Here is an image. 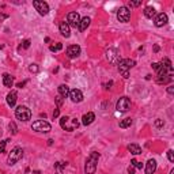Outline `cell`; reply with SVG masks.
Masks as SVG:
<instances>
[{"label": "cell", "instance_id": "26", "mask_svg": "<svg viewBox=\"0 0 174 174\" xmlns=\"http://www.w3.org/2000/svg\"><path fill=\"white\" fill-rule=\"evenodd\" d=\"M131 166H133L135 169H142V167H143L142 162H139V161H136V159H132V161H131Z\"/></svg>", "mask_w": 174, "mask_h": 174}, {"label": "cell", "instance_id": "2", "mask_svg": "<svg viewBox=\"0 0 174 174\" xmlns=\"http://www.w3.org/2000/svg\"><path fill=\"white\" fill-rule=\"evenodd\" d=\"M135 65V60H131V59H124L118 63V71L123 75V78L128 79L129 78V69Z\"/></svg>", "mask_w": 174, "mask_h": 174}, {"label": "cell", "instance_id": "24", "mask_svg": "<svg viewBox=\"0 0 174 174\" xmlns=\"http://www.w3.org/2000/svg\"><path fill=\"white\" fill-rule=\"evenodd\" d=\"M132 125V118H124L123 121H120V128H128Z\"/></svg>", "mask_w": 174, "mask_h": 174}, {"label": "cell", "instance_id": "8", "mask_svg": "<svg viewBox=\"0 0 174 174\" xmlns=\"http://www.w3.org/2000/svg\"><path fill=\"white\" fill-rule=\"evenodd\" d=\"M79 23H80V16L78 12L75 11H72V12H68V15H67V25L69 26V27H79Z\"/></svg>", "mask_w": 174, "mask_h": 174}, {"label": "cell", "instance_id": "5", "mask_svg": "<svg viewBox=\"0 0 174 174\" xmlns=\"http://www.w3.org/2000/svg\"><path fill=\"white\" fill-rule=\"evenodd\" d=\"M15 116H16V118L21 120V121H29L31 118V112L27 106L21 105V106H18V108L15 109Z\"/></svg>", "mask_w": 174, "mask_h": 174}, {"label": "cell", "instance_id": "47", "mask_svg": "<svg viewBox=\"0 0 174 174\" xmlns=\"http://www.w3.org/2000/svg\"><path fill=\"white\" fill-rule=\"evenodd\" d=\"M1 48H3V45H0V49H1Z\"/></svg>", "mask_w": 174, "mask_h": 174}, {"label": "cell", "instance_id": "3", "mask_svg": "<svg viewBox=\"0 0 174 174\" xmlns=\"http://www.w3.org/2000/svg\"><path fill=\"white\" fill-rule=\"evenodd\" d=\"M22 156H23V150L21 147H14V148L11 150V152L8 154V158H7V163L12 166V165H15L18 161H21Z\"/></svg>", "mask_w": 174, "mask_h": 174}, {"label": "cell", "instance_id": "23", "mask_svg": "<svg viewBox=\"0 0 174 174\" xmlns=\"http://www.w3.org/2000/svg\"><path fill=\"white\" fill-rule=\"evenodd\" d=\"M59 94H60L63 98H65L67 95L69 94V87L67 86V84H60V86H59Z\"/></svg>", "mask_w": 174, "mask_h": 174}, {"label": "cell", "instance_id": "1", "mask_svg": "<svg viewBox=\"0 0 174 174\" xmlns=\"http://www.w3.org/2000/svg\"><path fill=\"white\" fill-rule=\"evenodd\" d=\"M99 159V154L98 152H91L90 156L87 158L86 165H84V173L86 174H94L97 170V163Z\"/></svg>", "mask_w": 174, "mask_h": 174}, {"label": "cell", "instance_id": "44", "mask_svg": "<svg viewBox=\"0 0 174 174\" xmlns=\"http://www.w3.org/2000/svg\"><path fill=\"white\" fill-rule=\"evenodd\" d=\"M52 143H53V140H52V139H49V140H48V144H49V146H52Z\"/></svg>", "mask_w": 174, "mask_h": 174}, {"label": "cell", "instance_id": "38", "mask_svg": "<svg viewBox=\"0 0 174 174\" xmlns=\"http://www.w3.org/2000/svg\"><path fill=\"white\" fill-rule=\"evenodd\" d=\"M167 92H169V94H174V86L167 87Z\"/></svg>", "mask_w": 174, "mask_h": 174}, {"label": "cell", "instance_id": "16", "mask_svg": "<svg viewBox=\"0 0 174 174\" xmlns=\"http://www.w3.org/2000/svg\"><path fill=\"white\" fill-rule=\"evenodd\" d=\"M59 29H60V33H61V36H63V37L68 38V37L71 36V31H69V26L67 25V22H61V23H60V26H59Z\"/></svg>", "mask_w": 174, "mask_h": 174}, {"label": "cell", "instance_id": "42", "mask_svg": "<svg viewBox=\"0 0 174 174\" xmlns=\"http://www.w3.org/2000/svg\"><path fill=\"white\" fill-rule=\"evenodd\" d=\"M112 84H113V82H109L108 84H106V88H110V86H112Z\"/></svg>", "mask_w": 174, "mask_h": 174}, {"label": "cell", "instance_id": "7", "mask_svg": "<svg viewBox=\"0 0 174 174\" xmlns=\"http://www.w3.org/2000/svg\"><path fill=\"white\" fill-rule=\"evenodd\" d=\"M106 59H108L112 64H116V65H118V63L121 61L120 52H118L116 48H110V49L106 52Z\"/></svg>", "mask_w": 174, "mask_h": 174}, {"label": "cell", "instance_id": "6", "mask_svg": "<svg viewBox=\"0 0 174 174\" xmlns=\"http://www.w3.org/2000/svg\"><path fill=\"white\" fill-rule=\"evenodd\" d=\"M33 7L36 8V11H38L40 15H48V12H49V5L44 0H34Z\"/></svg>", "mask_w": 174, "mask_h": 174}, {"label": "cell", "instance_id": "32", "mask_svg": "<svg viewBox=\"0 0 174 174\" xmlns=\"http://www.w3.org/2000/svg\"><path fill=\"white\" fill-rule=\"evenodd\" d=\"M67 166V162H57L56 165H55V167H56L57 170H61L63 167H65Z\"/></svg>", "mask_w": 174, "mask_h": 174}, {"label": "cell", "instance_id": "20", "mask_svg": "<svg viewBox=\"0 0 174 174\" xmlns=\"http://www.w3.org/2000/svg\"><path fill=\"white\" fill-rule=\"evenodd\" d=\"M3 84H4L5 87H12L14 79H12V76H11L10 74H4V75H3Z\"/></svg>", "mask_w": 174, "mask_h": 174}, {"label": "cell", "instance_id": "15", "mask_svg": "<svg viewBox=\"0 0 174 174\" xmlns=\"http://www.w3.org/2000/svg\"><path fill=\"white\" fill-rule=\"evenodd\" d=\"M16 99H18V94H16V91L8 92V95H7V103H8V106H11V108L15 106Z\"/></svg>", "mask_w": 174, "mask_h": 174}, {"label": "cell", "instance_id": "18", "mask_svg": "<svg viewBox=\"0 0 174 174\" xmlns=\"http://www.w3.org/2000/svg\"><path fill=\"white\" fill-rule=\"evenodd\" d=\"M144 15H146V18H148V19H152V18H155V16H156V11H155V8H154V7H151V5H147V7L144 8Z\"/></svg>", "mask_w": 174, "mask_h": 174}, {"label": "cell", "instance_id": "27", "mask_svg": "<svg viewBox=\"0 0 174 174\" xmlns=\"http://www.w3.org/2000/svg\"><path fill=\"white\" fill-rule=\"evenodd\" d=\"M8 128H10V132L12 133V135H16V133H18V128H16V124L15 123H10Z\"/></svg>", "mask_w": 174, "mask_h": 174}, {"label": "cell", "instance_id": "36", "mask_svg": "<svg viewBox=\"0 0 174 174\" xmlns=\"http://www.w3.org/2000/svg\"><path fill=\"white\" fill-rule=\"evenodd\" d=\"M59 114H60V109H55V112H53V118L59 117Z\"/></svg>", "mask_w": 174, "mask_h": 174}, {"label": "cell", "instance_id": "34", "mask_svg": "<svg viewBox=\"0 0 174 174\" xmlns=\"http://www.w3.org/2000/svg\"><path fill=\"white\" fill-rule=\"evenodd\" d=\"M163 125H165V121H163V120H161V118H158V120L155 121V127H158V128L163 127Z\"/></svg>", "mask_w": 174, "mask_h": 174}, {"label": "cell", "instance_id": "17", "mask_svg": "<svg viewBox=\"0 0 174 174\" xmlns=\"http://www.w3.org/2000/svg\"><path fill=\"white\" fill-rule=\"evenodd\" d=\"M95 120V114L94 113H86L84 116L82 117V124L83 125H90V124H92V121Z\"/></svg>", "mask_w": 174, "mask_h": 174}, {"label": "cell", "instance_id": "14", "mask_svg": "<svg viewBox=\"0 0 174 174\" xmlns=\"http://www.w3.org/2000/svg\"><path fill=\"white\" fill-rule=\"evenodd\" d=\"M156 170V161L155 159H148L146 163V174H154Z\"/></svg>", "mask_w": 174, "mask_h": 174}, {"label": "cell", "instance_id": "29", "mask_svg": "<svg viewBox=\"0 0 174 174\" xmlns=\"http://www.w3.org/2000/svg\"><path fill=\"white\" fill-rule=\"evenodd\" d=\"M10 140L7 139V140H3L1 143H0V154H4L5 152V146H7V143H8Z\"/></svg>", "mask_w": 174, "mask_h": 174}, {"label": "cell", "instance_id": "22", "mask_svg": "<svg viewBox=\"0 0 174 174\" xmlns=\"http://www.w3.org/2000/svg\"><path fill=\"white\" fill-rule=\"evenodd\" d=\"M128 151L131 154H133V155H140V154H142V148L139 147L138 144H129Z\"/></svg>", "mask_w": 174, "mask_h": 174}, {"label": "cell", "instance_id": "46", "mask_svg": "<svg viewBox=\"0 0 174 174\" xmlns=\"http://www.w3.org/2000/svg\"><path fill=\"white\" fill-rule=\"evenodd\" d=\"M170 174H174V170H171V171H170Z\"/></svg>", "mask_w": 174, "mask_h": 174}, {"label": "cell", "instance_id": "13", "mask_svg": "<svg viewBox=\"0 0 174 174\" xmlns=\"http://www.w3.org/2000/svg\"><path fill=\"white\" fill-rule=\"evenodd\" d=\"M167 21H169V18H167V15L165 14V12H161V14H158V15L155 16V26L156 27H162V26H165L166 23H167Z\"/></svg>", "mask_w": 174, "mask_h": 174}, {"label": "cell", "instance_id": "4", "mask_svg": "<svg viewBox=\"0 0 174 174\" xmlns=\"http://www.w3.org/2000/svg\"><path fill=\"white\" fill-rule=\"evenodd\" d=\"M31 129H33V131H36V132L48 133L52 129V127H51V124L48 123V121H45V120H37V121L33 123Z\"/></svg>", "mask_w": 174, "mask_h": 174}, {"label": "cell", "instance_id": "28", "mask_svg": "<svg viewBox=\"0 0 174 174\" xmlns=\"http://www.w3.org/2000/svg\"><path fill=\"white\" fill-rule=\"evenodd\" d=\"M49 49H51L52 52H57V51H61V49H63V44H60V42H59V44H56V45H52L51 48H49Z\"/></svg>", "mask_w": 174, "mask_h": 174}, {"label": "cell", "instance_id": "9", "mask_svg": "<svg viewBox=\"0 0 174 174\" xmlns=\"http://www.w3.org/2000/svg\"><path fill=\"white\" fill-rule=\"evenodd\" d=\"M116 109L118 112H128L131 109V99L128 97H123L117 101V105H116Z\"/></svg>", "mask_w": 174, "mask_h": 174}, {"label": "cell", "instance_id": "11", "mask_svg": "<svg viewBox=\"0 0 174 174\" xmlns=\"http://www.w3.org/2000/svg\"><path fill=\"white\" fill-rule=\"evenodd\" d=\"M69 98H71L72 102L75 103H79L83 101V92L80 90H78V88H74V90H69Z\"/></svg>", "mask_w": 174, "mask_h": 174}, {"label": "cell", "instance_id": "10", "mask_svg": "<svg viewBox=\"0 0 174 174\" xmlns=\"http://www.w3.org/2000/svg\"><path fill=\"white\" fill-rule=\"evenodd\" d=\"M117 19L120 22H123V23H125V22H128L131 19V11L128 10V7H120L118 8Z\"/></svg>", "mask_w": 174, "mask_h": 174}, {"label": "cell", "instance_id": "33", "mask_svg": "<svg viewBox=\"0 0 174 174\" xmlns=\"http://www.w3.org/2000/svg\"><path fill=\"white\" fill-rule=\"evenodd\" d=\"M167 158H169L170 162H174V151L173 150H169V151H167Z\"/></svg>", "mask_w": 174, "mask_h": 174}, {"label": "cell", "instance_id": "40", "mask_svg": "<svg viewBox=\"0 0 174 174\" xmlns=\"http://www.w3.org/2000/svg\"><path fill=\"white\" fill-rule=\"evenodd\" d=\"M152 68L155 69V71H156V69L159 68V63H154V64H152Z\"/></svg>", "mask_w": 174, "mask_h": 174}, {"label": "cell", "instance_id": "31", "mask_svg": "<svg viewBox=\"0 0 174 174\" xmlns=\"http://www.w3.org/2000/svg\"><path fill=\"white\" fill-rule=\"evenodd\" d=\"M29 71L33 72V74H37V72L40 71V68H38V65H37V64H31V65L29 67Z\"/></svg>", "mask_w": 174, "mask_h": 174}, {"label": "cell", "instance_id": "45", "mask_svg": "<svg viewBox=\"0 0 174 174\" xmlns=\"http://www.w3.org/2000/svg\"><path fill=\"white\" fill-rule=\"evenodd\" d=\"M55 174H63V173H61V171H60V170H57V171H56V173H55Z\"/></svg>", "mask_w": 174, "mask_h": 174}, {"label": "cell", "instance_id": "12", "mask_svg": "<svg viewBox=\"0 0 174 174\" xmlns=\"http://www.w3.org/2000/svg\"><path fill=\"white\" fill-rule=\"evenodd\" d=\"M80 52H82V49H80L79 45H71L68 46V49H67V56L69 59H76L80 55Z\"/></svg>", "mask_w": 174, "mask_h": 174}, {"label": "cell", "instance_id": "41", "mask_svg": "<svg viewBox=\"0 0 174 174\" xmlns=\"http://www.w3.org/2000/svg\"><path fill=\"white\" fill-rule=\"evenodd\" d=\"M25 84H26V82H21V83H18V87H21V88H22Z\"/></svg>", "mask_w": 174, "mask_h": 174}, {"label": "cell", "instance_id": "21", "mask_svg": "<svg viewBox=\"0 0 174 174\" xmlns=\"http://www.w3.org/2000/svg\"><path fill=\"white\" fill-rule=\"evenodd\" d=\"M173 80V74H170V75H166L163 78H156V83L158 84H167Z\"/></svg>", "mask_w": 174, "mask_h": 174}, {"label": "cell", "instance_id": "39", "mask_svg": "<svg viewBox=\"0 0 174 174\" xmlns=\"http://www.w3.org/2000/svg\"><path fill=\"white\" fill-rule=\"evenodd\" d=\"M128 173L129 174H135V167H133V166H129L128 167Z\"/></svg>", "mask_w": 174, "mask_h": 174}, {"label": "cell", "instance_id": "30", "mask_svg": "<svg viewBox=\"0 0 174 174\" xmlns=\"http://www.w3.org/2000/svg\"><path fill=\"white\" fill-rule=\"evenodd\" d=\"M63 102H64V98H63L61 95L59 94V95L56 97V105H57V108H60V106L63 105Z\"/></svg>", "mask_w": 174, "mask_h": 174}, {"label": "cell", "instance_id": "43", "mask_svg": "<svg viewBox=\"0 0 174 174\" xmlns=\"http://www.w3.org/2000/svg\"><path fill=\"white\" fill-rule=\"evenodd\" d=\"M154 51L158 52V51H159V46H158V45H155V46H154Z\"/></svg>", "mask_w": 174, "mask_h": 174}, {"label": "cell", "instance_id": "35", "mask_svg": "<svg viewBox=\"0 0 174 174\" xmlns=\"http://www.w3.org/2000/svg\"><path fill=\"white\" fill-rule=\"evenodd\" d=\"M30 40H25V41L22 42V48H25V49H27V48H30Z\"/></svg>", "mask_w": 174, "mask_h": 174}, {"label": "cell", "instance_id": "25", "mask_svg": "<svg viewBox=\"0 0 174 174\" xmlns=\"http://www.w3.org/2000/svg\"><path fill=\"white\" fill-rule=\"evenodd\" d=\"M161 64H162V65H163V67H166V68H167L169 71H171V72H173V67H171V61H170V60H169V59H167V57H165L163 60L161 61Z\"/></svg>", "mask_w": 174, "mask_h": 174}, {"label": "cell", "instance_id": "19", "mask_svg": "<svg viewBox=\"0 0 174 174\" xmlns=\"http://www.w3.org/2000/svg\"><path fill=\"white\" fill-rule=\"evenodd\" d=\"M90 22H91V19H90L88 16H84V18H82V19H80V23H79V27H78V29H79L80 31H84L87 27L90 26Z\"/></svg>", "mask_w": 174, "mask_h": 174}, {"label": "cell", "instance_id": "37", "mask_svg": "<svg viewBox=\"0 0 174 174\" xmlns=\"http://www.w3.org/2000/svg\"><path fill=\"white\" fill-rule=\"evenodd\" d=\"M129 4L132 5V7H138V5H140V4H142V1H131Z\"/></svg>", "mask_w": 174, "mask_h": 174}]
</instances>
